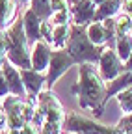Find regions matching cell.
<instances>
[{"mask_svg": "<svg viewBox=\"0 0 132 134\" xmlns=\"http://www.w3.org/2000/svg\"><path fill=\"white\" fill-rule=\"evenodd\" d=\"M30 9L34 11L41 21H48L52 17L50 0H32V2H30Z\"/></svg>", "mask_w": 132, "mask_h": 134, "instance_id": "obj_19", "label": "cell"}, {"mask_svg": "<svg viewBox=\"0 0 132 134\" xmlns=\"http://www.w3.org/2000/svg\"><path fill=\"white\" fill-rule=\"evenodd\" d=\"M127 88H132V73H130V71H125V73H121L117 78L106 82V93H104L102 106H106V103H108L112 97H115L117 93H121V91L127 90Z\"/></svg>", "mask_w": 132, "mask_h": 134, "instance_id": "obj_13", "label": "cell"}, {"mask_svg": "<svg viewBox=\"0 0 132 134\" xmlns=\"http://www.w3.org/2000/svg\"><path fill=\"white\" fill-rule=\"evenodd\" d=\"M125 71H130V73H132V52H130L128 60L125 62Z\"/></svg>", "mask_w": 132, "mask_h": 134, "instance_id": "obj_29", "label": "cell"}, {"mask_svg": "<svg viewBox=\"0 0 132 134\" xmlns=\"http://www.w3.org/2000/svg\"><path fill=\"white\" fill-rule=\"evenodd\" d=\"M115 52L121 58V62L125 63L132 52V34H127V36H119L115 37Z\"/></svg>", "mask_w": 132, "mask_h": 134, "instance_id": "obj_18", "label": "cell"}, {"mask_svg": "<svg viewBox=\"0 0 132 134\" xmlns=\"http://www.w3.org/2000/svg\"><path fill=\"white\" fill-rule=\"evenodd\" d=\"M9 129V123H8V115H6V110L2 106V100H0V132Z\"/></svg>", "mask_w": 132, "mask_h": 134, "instance_id": "obj_27", "label": "cell"}, {"mask_svg": "<svg viewBox=\"0 0 132 134\" xmlns=\"http://www.w3.org/2000/svg\"><path fill=\"white\" fill-rule=\"evenodd\" d=\"M91 2H93V4H97V6H99V4H102V2H104V0H91Z\"/></svg>", "mask_w": 132, "mask_h": 134, "instance_id": "obj_31", "label": "cell"}, {"mask_svg": "<svg viewBox=\"0 0 132 134\" xmlns=\"http://www.w3.org/2000/svg\"><path fill=\"white\" fill-rule=\"evenodd\" d=\"M123 13L132 15V0H123Z\"/></svg>", "mask_w": 132, "mask_h": 134, "instance_id": "obj_28", "label": "cell"}, {"mask_svg": "<svg viewBox=\"0 0 132 134\" xmlns=\"http://www.w3.org/2000/svg\"><path fill=\"white\" fill-rule=\"evenodd\" d=\"M22 24H24V34H26L30 45L41 41V24H43V21L30 8L22 13Z\"/></svg>", "mask_w": 132, "mask_h": 134, "instance_id": "obj_12", "label": "cell"}, {"mask_svg": "<svg viewBox=\"0 0 132 134\" xmlns=\"http://www.w3.org/2000/svg\"><path fill=\"white\" fill-rule=\"evenodd\" d=\"M15 4L13 0H0V28L6 30L15 21Z\"/></svg>", "mask_w": 132, "mask_h": 134, "instance_id": "obj_17", "label": "cell"}, {"mask_svg": "<svg viewBox=\"0 0 132 134\" xmlns=\"http://www.w3.org/2000/svg\"><path fill=\"white\" fill-rule=\"evenodd\" d=\"M97 4L91 0H71V24L88 26L95 21Z\"/></svg>", "mask_w": 132, "mask_h": 134, "instance_id": "obj_8", "label": "cell"}, {"mask_svg": "<svg viewBox=\"0 0 132 134\" xmlns=\"http://www.w3.org/2000/svg\"><path fill=\"white\" fill-rule=\"evenodd\" d=\"M115 99H117V103H119L123 114H130L132 112V88L123 90L121 93L115 95Z\"/></svg>", "mask_w": 132, "mask_h": 134, "instance_id": "obj_21", "label": "cell"}, {"mask_svg": "<svg viewBox=\"0 0 132 134\" xmlns=\"http://www.w3.org/2000/svg\"><path fill=\"white\" fill-rule=\"evenodd\" d=\"M6 37V58L19 69H32V45L28 43V37L24 34V24L22 19H15L9 28L4 30Z\"/></svg>", "mask_w": 132, "mask_h": 134, "instance_id": "obj_2", "label": "cell"}, {"mask_svg": "<svg viewBox=\"0 0 132 134\" xmlns=\"http://www.w3.org/2000/svg\"><path fill=\"white\" fill-rule=\"evenodd\" d=\"M71 91L78 97L80 108L93 110L95 117H101L104 112L102 100L106 93V82L101 78L99 69L93 63H80L78 67V82L71 88Z\"/></svg>", "mask_w": 132, "mask_h": 134, "instance_id": "obj_1", "label": "cell"}, {"mask_svg": "<svg viewBox=\"0 0 132 134\" xmlns=\"http://www.w3.org/2000/svg\"><path fill=\"white\" fill-rule=\"evenodd\" d=\"M61 129H63V132H73V134H125L117 127L102 125V123L88 119V117L80 115V114H74V112L65 114Z\"/></svg>", "mask_w": 132, "mask_h": 134, "instance_id": "obj_4", "label": "cell"}, {"mask_svg": "<svg viewBox=\"0 0 132 134\" xmlns=\"http://www.w3.org/2000/svg\"><path fill=\"white\" fill-rule=\"evenodd\" d=\"M21 134H41V127H37L36 123H26L21 129Z\"/></svg>", "mask_w": 132, "mask_h": 134, "instance_id": "obj_26", "label": "cell"}, {"mask_svg": "<svg viewBox=\"0 0 132 134\" xmlns=\"http://www.w3.org/2000/svg\"><path fill=\"white\" fill-rule=\"evenodd\" d=\"M52 30H54V24L50 23V19L43 21V24H41V39L47 41L48 45L52 43Z\"/></svg>", "mask_w": 132, "mask_h": 134, "instance_id": "obj_23", "label": "cell"}, {"mask_svg": "<svg viewBox=\"0 0 132 134\" xmlns=\"http://www.w3.org/2000/svg\"><path fill=\"white\" fill-rule=\"evenodd\" d=\"M104 47H97L89 41L86 26H76L71 24V36H69V43L65 47V50L71 54V58L80 65V63H93L99 65Z\"/></svg>", "mask_w": 132, "mask_h": 134, "instance_id": "obj_3", "label": "cell"}, {"mask_svg": "<svg viewBox=\"0 0 132 134\" xmlns=\"http://www.w3.org/2000/svg\"><path fill=\"white\" fill-rule=\"evenodd\" d=\"M17 6H21V4H28V2H32V0H13Z\"/></svg>", "mask_w": 132, "mask_h": 134, "instance_id": "obj_30", "label": "cell"}, {"mask_svg": "<svg viewBox=\"0 0 132 134\" xmlns=\"http://www.w3.org/2000/svg\"><path fill=\"white\" fill-rule=\"evenodd\" d=\"M9 95V88H8V82H6V76L2 73V69H0V100L6 99Z\"/></svg>", "mask_w": 132, "mask_h": 134, "instance_id": "obj_25", "label": "cell"}, {"mask_svg": "<svg viewBox=\"0 0 132 134\" xmlns=\"http://www.w3.org/2000/svg\"><path fill=\"white\" fill-rule=\"evenodd\" d=\"M58 134H63V132H58Z\"/></svg>", "mask_w": 132, "mask_h": 134, "instance_id": "obj_33", "label": "cell"}, {"mask_svg": "<svg viewBox=\"0 0 132 134\" xmlns=\"http://www.w3.org/2000/svg\"><path fill=\"white\" fill-rule=\"evenodd\" d=\"M117 127L119 130H123L125 134H132V112L130 114H123V117L117 121Z\"/></svg>", "mask_w": 132, "mask_h": 134, "instance_id": "obj_22", "label": "cell"}, {"mask_svg": "<svg viewBox=\"0 0 132 134\" xmlns=\"http://www.w3.org/2000/svg\"><path fill=\"white\" fill-rule=\"evenodd\" d=\"M130 21H132V15H130ZM130 34H132V30H130Z\"/></svg>", "mask_w": 132, "mask_h": 134, "instance_id": "obj_32", "label": "cell"}, {"mask_svg": "<svg viewBox=\"0 0 132 134\" xmlns=\"http://www.w3.org/2000/svg\"><path fill=\"white\" fill-rule=\"evenodd\" d=\"M50 54H52V47L47 41H37L32 45V52H30V60H32V69L39 71V73H47L48 63H50Z\"/></svg>", "mask_w": 132, "mask_h": 134, "instance_id": "obj_10", "label": "cell"}, {"mask_svg": "<svg viewBox=\"0 0 132 134\" xmlns=\"http://www.w3.org/2000/svg\"><path fill=\"white\" fill-rule=\"evenodd\" d=\"M50 6H52V13L54 11H63V9L71 8V0H50Z\"/></svg>", "mask_w": 132, "mask_h": 134, "instance_id": "obj_24", "label": "cell"}, {"mask_svg": "<svg viewBox=\"0 0 132 134\" xmlns=\"http://www.w3.org/2000/svg\"><path fill=\"white\" fill-rule=\"evenodd\" d=\"M88 37L93 45L97 47H108V36H106V28L102 24V21H93L91 24L86 26Z\"/></svg>", "mask_w": 132, "mask_h": 134, "instance_id": "obj_15", "label": "cell"}, {"mask_svg": "<svg viewBox=\"0 0 132 134\" xmlns=\"http://www.w3.org/2000/svg\"><path fill=\"white\" fill-rule=\"evenodd\" d=\"M2 73L6 76V82H8V88H9V95H17V97H28L26 95V90H24V84H22V78H21V69L15 67L8 58L6 62L2 63Z\"/></svg>", "mask_w": 132, "mask_h": 134, "instance_id": "obj_11", "label": "cell"}, {"mask_svg": "<svg viewBox=\"0 0 132 134\" xmlns=\"http://www.w3.org/2000/svg\"><path fill=\"white\" fill-rule=\"evenodd\" d=\"M73 65H76V62L71 58V54L65 48H61V50L52 48L50 63H48V69H47V90H52L54 84L58 82V78L65 71H69Z\"/></svg>", "mask_w": 132, "mask_h": 134, "instance_id": "obj_6", "label": "cell"}, {"mask_svg": "<svg viewBox=\"0 0 132 134\" xmlns=\"http://www.w3.org/2000/svg\"><path fill=\"white\" fill-rule=\"evenodd\" d=\"M37 106L43 112L47 123L63 125V119H65V114H67V112L63 110L61 103L58 100V97L54 95L52 90H43L37 95Z\"/></svg>", "mask_w": 132, "mask_h": 134, "instance_id": "obj_5", "label": "cell"}, {"mask_svg": "<svg viewBox=\"0 0 132 134\" xmlns=\"http://www.w3.org/2000/svg\"><path fill=\"white\" fill-rule=\"evenodd\" d=\"M130 30H132L130 15H127V13H119L117 17H115V37L127 36V34H130Z\"/></svg>", "mask_w": 132, "mask_h": 134, "instance_id": "obj_20", "label": "cell"}, {"mask_svg": "<svg viewBox=\"0 0 132 134\" xmlns=\"http://www.w3.org/2000/svg\"><path fill=\"white\" fill-rule=\"evenodd\" d=\"M21 78L24 84L26 95L30 99H37V95L47 86V73H39L34 69H21Z\"/></svg>", "mask_w": 132, "mask_h": 134, "instance_id": "obj_9", "label": "cell"}, {"mask_svg": "<svg viewBox=\"0 0 132 134\" xmlns=\"http://www.w3.org/2000/svg\"><path fill=\"white\" fill-rule=\"evenodd\" d=\"M99 75L104 82H110L113 78H117L121 73H125V63L121 62V58L117 56L115 48L112 47H104L101 60H99Z\"/></svg>", "mask_w": 132, "mask_h": 134, "instance_id": "obj_7", "label": "cell"}, {"mask_svg": "<svg viewBox=\"0 0 132 134\" xmlns=\"http://www.w3.org/2000/svg\"><path fill=\"white\" fill-rule=\"evenodd\" d=\"M69 36H71V24H54L50 47L56 48V50L65 48L67 43H69Z\"/></svg>", "mask_w": 132, "mask_h": 134, "instance_id": "obj_16", "label": "cell"}, {"mask_svg": "<svg viewBox=\"0 0 132 134\" xmlns=\"http://www.w3.org/2000/svg\"><path fill=\"white\" fill-rule=\"evenodd\" d=\"M123 9V0H104L102 4L97 6V13H95V21H106V19H113L115 15Z\"/></svg>", "mask_w": 132, "mask_h": 134, "instance_id": "obj_14", "label": "cell"}]
</instances>
